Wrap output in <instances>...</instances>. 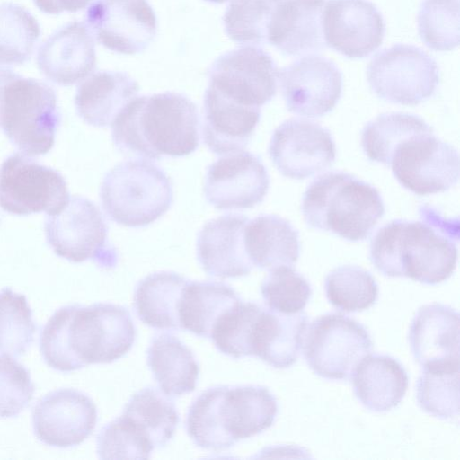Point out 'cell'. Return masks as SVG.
I'll use <instances>...</instances> for the list:
<instances>
[{
    "label": "cell",
    "mask_w": 460,
    "mask_h": 460,
    "mask_svg": "<svg viewBox=\"0 0 460 460\" xmlns=\"http://www.w3.org/2000/svg\"><path fill=\"white\" fill-rule=\"evenodd\" d=\"M136 334L131 315L121 305H67L56 311L45 324L40 349L50 367L71 372L120 358L130 350Z\"/></svg>",
    "instance_id": "cell-1"
},
{
    "label": "cell",
    "mask_w": 460,
    "mask_h": 460,
    "mask_svg": "<svg viewBox=\"0 0 460 460\" xmlns=\"http://www.w3.org/2000/svg\"><path fill=\"white\" fill-rule=\"evenodd\" d=\"M111 137L125 155L151 160L185 156L199 145V111L179 93L136 96L113 120Z\"/></svg>",
    "instance_id": "cell-2"
},
{
    "label": "cell",
    "mask_w": 460,
    "mask_h": 460,
    "mask_svg": "<svg viewBox=\"0 0 460 460\" xmlns=\"http://www.w3.org/2000/svg\"><path fill=\"white\" fill-rule=\"evenodd\" d=\"M395 219L382 226L370 243L369 257L386 277H407L436 285L447 279L457 261V246L445 221Z\"/></svg>",
    "instance_id": "cell-3"
},
{
    "label": "cell",
    "mask_w": 460,
    "mask_h": 460,
    "mask_svg": "<svg viewBox=\"0 0 460 460\" xmlns=\"http://www.w3.org/2000/svg\"><path fill=\"white\" fill-rule=\"evenodd\" d=\"M301 210L310 227L358 242L371 234L385 206L375 187L344 172H328L307 187Z\"/></svg>",
    "instance_id": "cell-4"
},
{
    "label": "cell",
    "mask_w": 460,
    "mask_h": 460,
    "mask_svg": "<svg viewBox=\"0 0 460 460\" xmlns=\"http://www.w3.org/2000/svg\"><path fill=\"white\" fill-rule=\"evenodd\" d=\"M60 119L52 87L0 69V125L21 153L36 156L49 152Z\"/></svg>",
    "instance_id": "cell-5"
},
{
    "label": "cell",
    "mask_w": 460,
    "mask_h": 460,
    "mask_svg": "<svg viewBox=\"0 0 460 460\" xmlns=\"http://www.w3.org/2000/svg\"><path fill=\"white\" fill-rule=\"evenodd\" d=\"M100 199L115 223L142 227L157 220L171 208L173 193L167 174L156 164L135 159L116 164L104 176Z\"/></svg>",
    "instance_id": "cell-6"
},
{
    "label": "cell",
    "mask_w": 460,
    "mask_h": 460,
    "mask_svg": "<svg viewBox=\"0 0 460 460\" xmlns=\"http://www.w3.org/2000/svg\"><path fill=\"white\" fill-rule=\"evenodd\" d=\"M278 413L275 396L261 385H217L206 390L202 420L224 450L270 428Z\"/></svg>",
    "instance_id": "cell-7"
},
{
    "label": "cell",
    "mask_w": 460,
    "mask_h": 460,
    "mask_svg": "<svg viewBox=\"0 0 460 460\" xmlns=\"http://www.w3.org/2000/svg\"><path fill=\"white\" fill-rule=\"evenodd\" d=\"M367 76L378 98L411 106L429 99L439 83L436 61L421 49L407 44L378 52L367 66Z\"/></svg>",
    "instance_id": "cell-8"
},
{
    "label": "cell",
    "mask_w": 460,
    "mask_h": 460,
    "mask_svg": "<svg viewBox=\"0 0 460 460\" xmlns=\"http://www.w3.org/2000/svg\"><path fill=\"white\" fill-rule=\"evenodd\" d=\"M45 234L54 252L69 261L93 260L102 268H114L116 249L108 242V225L90 199L73 196L58 214L45 221Z\"/></svg>",
    "instance_id": "cell-9"
},
{
    "label": "cell",
    "mask_w": 460,
    "mask_h": 460,
    "mask_svg": "<svg viewBox=\"0 0 460 460\" xmlns=\"http://www.w3.org/2000/svg\"><path fill=\"white\" fill-rule=\"evenodd\" d=\"M303 344L310 368L321 377L334 380L349 379L373 347L367 329L341 314H326L314 319Z\"/></svg>",
    "instance_id": "cell-10"
},
{
    "label": "cell",
    "mask_w": 460,
    "mask_h": 460,
    "mask_svg": "<svg viewBox=\"0 0 460 460\" xmlns=\"http://www.w3.org/2000/svg\"><path fill=\"white\" fill-rule=\"evenodd\" d=\"M70 199L64 177L22 153L0 166V208L13 215L61 212Z\"/></svg>",
    "instance_id": "cell-11"
},
{
    "label": "cell",
    "mask_w": 460,
    "mask_h": 460,
    "mask_svg": "<svg viewBox=\"0 0 460 460\" xmlns=\"http://www.w3.org/2000/svg\"><path fill=\"white\" fill-rule=\"evenodd\" d=\"M389 166L398 182L414 194L444 192L459 178V155L433 131L414 135L400 143Z\"/></svg>",
    "instance_id": "cell-12"
},
{
    "label": "cell",
    "mask_w": 460,
    "mask_h": 460,
    "mask_svg": "<svg viewBox=\"0 0 460 460\" xmlns=\"http://www.w3.org/2000/svg\"><path fill=\"white\" fill-rule=\"evenodd\" d=\"M278 72L264 49L243 46L216 59L208 70V86L237 103L261 108L276 94Z\"/></svg>",
    "instance_id": "cell-13"
},
{
    "label": "cell",
    "mask_w": 460,
    "mask_h": 460,
    "mask_svg": "<svg viewBox=\"0 0 460 460\" xmlns=\"http://www.w3.org/2000/svg\"><path fill=\"white\" fill-rule=\"evenodd\" d=\"M269 155L283 176L303 180L334 163L336 146L327 128L311 120L289 119L274 130Z\"/></svg>",
    "instance_id": "cell-14"
},
{
    "label": "cell",
    "mask_w": 460,
    "mask_h": 460,
    "mask_svg": "<svg viewBox=\"0 0 460 460\" xmlns=\"http://www.w3.org/2000/svg\"><path fill=\"white\" fill-rule=\"evenodd\" d=\"M86 22L100 44L125 55L145 50L157 31L146 0H96L86 11Z\"/></svg>",
    "instance_id": "cell-15"
},
{
    "label": "cell",
    "mask_w": 460,
    "mask_h": 460,
    "mask_svg": "<svg viewBox=\"0 0 460 460\" xmlns=\"http://www.w3.org/2000/svg\"><path fill=\"white\" fill-rule=\"evenodd\" d=\"M287 109L295 114L319 118L337 104L342 92V75L330 59L307 55L278 72Z\"/></svg>",
    "instance_id": "cell-16"
},
{
    "label": "cell",
    "mask_w": 460,
    "mask_h": 460,
    "mask_svg": "<svg viewBox=\"0 0 460 460\" xmlns=\"http://www.w3.org/2000/svg\"><path fill=\"white\" fill-rule=\"evenodd\" d=\"M269 188L270 177L261 160L241 150L208 165L203 190L209 204L228 210L253 208L262 202Z\"/></svg>",
    "instance_id": "cell-17"
},
{
    "label": "cell",
    "mask_w": 460,
    "mask_h": 460,
    "mask_svg": "<svg viewBox=\"0 0 460 460\" xmlns=\"http://www.w3.org/2000/svg\"><path fill=\"white\" fill-rule=\"evenodd\" d=\"M326 46L349 58H363L376 50L385 36V22L368 0H329L322 14Z\"/></svg>",
    "instance_id": "cell-18"
},
{
    "label": "cell",
    "mask_w": 460,
    "mask_h": 460,
    "mask_svg": "<svg viewBox=\"0 0 460 460\" xmlns=\"http://www.w3.org/2000/svg\"><path fill=\"white\" fill-rule=\"evenodd\" d=\"M96 422L94 402L75 389H58L46 394L32 411L37 438L60 448L81 444L93 433Z\"/></svg>",
    "instance_id": "cell-19"
},
{
    "label": "cell",
    "mask_w": 460,
    "mask_h": 460,
    "mask_svg": "<svg viewBox=\"0 0 460 460\" xmlns=\"http://www.w3.org/2000/svg\"><path fill=\"white\" fill-rule=\"evenodd\" d=\"M249 218L225 214L208 221L198 234L197 258L204 271L219 279L248 275L253 265L245 251L243 234Z\"/></svg>",
    "instance_id": "cell-20"
},
{
    "label": "cell",
    "mask_w": 460,
    "mask_h": 460,
    "mask_svg": "<svg viewBox=\"0 0 460 460\" xmlns=\"http://www.w3.org/2000/svg\"><path fill=\"white\" fill-rule=\"evenodd\" d=\"M37 64L49 80L60 85L84 79L96 65L94 41L88 27L74 22L54 32L40 47Z\"/></svg>",
    "instance_id": "cell-21"
},
{
    "label": "cell",
    "mask_w": 460,
    "mask_h": 460,
    "mask_svg": "<svg viewBox=\"0 0 460 460\" xmlns=\"http://www.w3.org/2000/svg\"><path fill=\"white\" fill-rule=\"evenodd\" d=\"M459 314L449 305H422L413 317L409 341L415 359L426 367L459 365Z\"/></svg>",
    "instance_id": "cell-22"
},
{
    "label": "cell",
    "mask_w": 460,
    "mask_h": 460,
    "mask_svg": "<svg viewBox=\"0 0 460 460\" xmlns=\"http://www.w3.org/2000/svg\"><path fill=\"white\" fill-rule=\"evenodd\" d=\"M260 117V108L237 103L208 86L203 101L204 143L217 155L241 151L255 131Z\"/></svg>",
    "instance_id": "cell-23"
},
{
    "label": "cell",
    "mask_w": 460,
    "mask_h": 460,
    "mask_svg": "<svg viewBox=\"0 0 460 460\" xmlns=\"http://www.w3.org/2000/svg\"><path fill=\"white\" fill-rule=\"evenodd\" d=\"M326 0H284L278 6L268 34L270 43L288 56L310 55L326 49L322 14Z\"/></svg>",
    "instance_id": "cell-24"
},
{
    "label": "cell",
    "mask_w": 460,
    "mask_h": 460,
    "mask_svg": "<svg viewBox=\"0 0 460 460\" xmlns=\"http://www.w3.org/2000/svg\"><path fill=\"white\" fill-rule=\"evenodd\" d=\"M308 326L304 312L282 314L261 308L251 334V356L275 368H287L297 360Z\"/></svg>",
    "instance_id": "cell-25"
},
{
    "label": "cell",
    "mask_w": 460,
    "mask_h": 460,
    "mask_svg": "<svg viewBox=\"0 0 460 460\" xmlns=\"http://www.w3.org/2000/svg\"><path fill=\"white\" fill-rule=\"evenodd\" d=\"M138 91L137 82L127 73L99 71L78 86L75 97V109L87 124L108 127Z\"/></svg>",
    "instance_id": "cell-26"
},
{
    "label": "cell",
    "mask_w": 460,
    "mask_h": 460,
    "mask_svg": "<svg viewBox=\"0 0 460 460\" xmlns=\"http://www.w3.org/2000/svg\"><path fill=\"white\" fill-rule=\"evenodd\" d=\"M356 397L368 410L383 412L396 407L404 397L409 378L393 357L368 354L352 375Z\"/></svg>",
    "instance_id": "cell-27"
},
{
    "label": "cell",
    "mask_w": 460,
    "mask_h": 460,
    "mask_svg": "<svg viewBox=\"0 0 460 460\" xmlns=\"http://www.w3.org/2000/svg\"><path fill=\"white\" fill-rule=\"evenodd\" d=\"M248 258L260 269L292 267L298 260V231L277 215H261L249 220L243 234Z\"/></svg>",
    "instance_id": "cell-28"
},
{
    "label": "cell",
    "mask_w": 460,
    "mask_h": 460,
    "mask_svg": "<svg viewBox=\"0 0 460 460\" xmlns=\"http://www.w3.org/2000/svg\"><path fill=\"white\" fill-rule=\"evenodd\" d=\"M189 279L172 271H159L142 279L134 293V308L146 325L179 330V305Z\"/></svg>",
    "instance_id": "cell-29"
},
{
    "label": "cell",
    "mask_w": 460,
    "mask_h": 460,
    "mask_svg": "<svg viewBox=\"0 0 460 460\" xmlns=\"http://www.w3.org/2000/svg\"><path fill=\"white\" fill-rule=\"evenodd\" d=\"M147 364L166 396H181L195 390L199 363L176 336L162 333L154 337L147 349Z\"/></svg>",
    "instance_id": "cell-30"
},
{
    "label": "cell",
    "mask_w": 460,
    "mask_h": 460,
    "mask_svg": "<svg viewBox=\"0 0 460 460\" xmlns=\"http://www.w3.org/2000/svg\"><path fill=\"white\" fill-rule=\"evenodd\" d=\"M240 301L238 294L225 283L189 280L179 305L180 327L210 338L218 320Z\"/></svg>",
    "instance_id": "cell-31"
},
{
    "label": "cell",
    "mask_w": 460,
    "mask_h": 460,
    "mask_svg": "<svg viewBox=\"0 0 460 460\" xmlns=\"http://www.w3.org/2000/svg\"><path fill=\"white\" fill-rule=\"evenodd\" d=\"M124 415L155 447H164L180 421L172 401L153 387L135 393L124 407Z\"/></svg>",
    "instance_id": "cell-32"
},
{
    "label": "cell",
    "mask_w": 460,
    "mask_h": 460,
    "mask_svg": "<svg viewBox=\"0 0 460 460\" xmlns=\"http://www.w3.org/2000/svg\"><path fill=\"white\" fill-rule=\"evenodd\" d=\"M433 131L420 117L402 112L384 113L367 123L361 146L369 160L389 166L396 146L411 137Z\"/></svg>",
    "instance_id": "cell-33"
},
{
    "label": "cell",
    "mask_w": 460,
    "mask_h": 460,
    "mask_svg": "<svg viewBox=\"0 0 460 460\" xmlns=\"http://www.w3.org/2000/svg\"><path fill=\"white\" fill-rule=\"evenodd\" d=\"M37 20L24 7L0 5V66L21 65L31 56L40 37Z\"/></svg>",
    "instance_id": "cell-34"
},
{
    "label": "cell",
    "mask_w": 460,
    "mask_h": 460,
    "mask_svg": "<svg viewBox=\"0 0 460 460\" xmlns=\"http://www.w3.org/2000/svg\"><path fill=\"white\" fill-rule=\"evenodd\" d=\"M324 288L329 302L347 313L364 311L378 297V286L373 276L355 265L332 270L325 278Z\"/></svg>",
    "instance_id": "cell-35"
},
{
    "label": "cell",
    "mask_w": 460,
    "mask_h": 460,
    "mask_svg": "<svg viewBox=\"0 0 460 460\" xmlns=\"http://www.w3.org/2000/svg\"><path fill=\"white\" fill-rule=\"evenodd\" d=\"M416 398L427 413L451 419L459 413V365L426 367L416 383Z\"/></svg>",
    "instance_id": "cell-36"
},
{
    "label": "cell",
    "mask_w": 460,
    "mask_h": 460,
    "mask_svg": "<svg viewBox=\"0 0 460 460\" xmlns=\"http://www.w3.org/2000/svg\"><path fill=\"white\" fill-rule=\"evenodd\" d=\"M282 1L232 0L223 16L226 34L238 43H268L273 15Z\"/></svg>",
    "instance_id": "cell-37"
},
{
    "label": "cell",
    "mask_w": 460,
    "mask_h": 460,
    "mask_svg": "<svg viewBox=\"0 0 460 460\" xmlns=\"http://www.w3.org/2000/svg\"><path fill=\"white\" fill-rule=\"evenodd\" d=\"M36 325L24 295L5 288L0 291V353L19 357L34 340Z\"/></svg>",
    "instance_id": "cell-38"
},
{
    "label": "cell",
    "mask_w": 460,
    "mask_h": 460,
    "mask_svg": "<svg viewBox=\"0 0 460 460\" xmlns=\"http://www.w3.org/2000/svg\"><path fill=\"white\" fill-rule=\"evenodd\" d=\"M422 41L436 51H449L459 44V0H424L418 13Z\"/></svg>",
    "instance_id": "cell-39"
},
{
    "label": "cell",
    "mask_w": 460,
    "mask_h": 460,
    "mask_svg": "<svg viewBox=\"0 0 460 460\" xmlns=\"http://www.w3.org/2000/svg\"><path fill=\"white\" fill-rule=\"evenodd\" d=\"M261 308L255 303L240 301L228 310L212 330L210 339L216 348L233 358L251 356V333Z\"/></svg>",
    "instance_id": "cell-40"
},
{
    "label": "cell",
    "mask_w": 460,
    "mask_h": 460,
    "mask_svg": "<svg viewBox=\"0 0 460 460\" xmlns=\"http://www.w3.org/2000/svg\"><path fill=\"white\" fill-rule=\"evenodd\" d=\"M261 293L270 310L295 314L305 307L312 295V288L294 269L280 266L270 270L261 286Z\"/></svg>",
    "instance_id": "cell-41"
},
{
    "label": "cell",
    "mask_w": 460,
    "mask_h": 460,
    "mask_svg": "<svg viewBox=\"0 0 460 460\" xmlns=\"http://www.w3.org/2000/svg\"><path fill=\"white\" fill-rule=\"evenodd\" d=\"M152 443L124 416L104 426L97 436L101 459H147Z\"/></svg>",
    "instance_id": "cell-42"
},
{
    "label": "cell",
    "mask_w": 460,
    "mask_h": 460,
    "mask_svg": "<svg viewBox=\"0 0 460 460\" xmlns=\"http://www.w3.org/2000/svg\"><path fill=\"white\" fill-rule=\"evenodd\" d=\"M28 370L12 357L0 356V418L17 416L34 394Z\"/></svg>",
    "instance_id": "cell-43"
},
{
    "label": "cell",
    "mask_w": 460,
    "mask_h": 460,
    "mask_svg": "<svg viewBox=\"0 0 460 460\" xmlns=\"http://www.w3.org/2000/svg\"><path fill=\"white\" fill-rule=\"evenodd\" d=\"M36 6L46 13H75L84 8L92 0H33Z\"/></svg>",
    "instance_id": "cell-44"
},
{
    "label": "cell",
    "mask_w": 460,
    "mask_h": 460,
    "mask_svg": "<svg viewBox=\"0 0 460 460\" xmlns=\"http://www.w3.org/2000/svg\"><path fill=\"white\" fill-rule=\"evenodd\" d=\"M208 2H210V3H214V4H222L227 0H206Z\"/></svg>",
    "instance_id": "cell-45"
},
{
    "label": "cell",
    "mask_w": 460,
    "mask_h": 460,
    "mask_svg": "<svg viewBox=\"0 0 460 460\" xmlns=\"http://www.w3.org/2000/svg\"><path fill=\"white\" fill-rule=\"evenodd\" d=\"M1 218H2V215H1V213H0V222H1Z\"/></svg>",
    "instance_id": "cell-46"
}]
</instances>
